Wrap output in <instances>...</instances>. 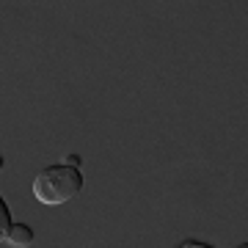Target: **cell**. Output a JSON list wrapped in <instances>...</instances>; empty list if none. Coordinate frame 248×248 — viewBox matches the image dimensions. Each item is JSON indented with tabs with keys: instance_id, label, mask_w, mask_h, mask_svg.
Returning <instances> with one entry per match:
<instances>
[{
	"instance_id": "obj_1",
	"label": "cell",
	"mask_w": 248,
	"mask_h": 248,
	"mask_svg": "<svg viewBox=\"0 0 248 248\" xmlns=\"http://www.w3.org/2000/svg\"><path fill=\"white\" fill-rule=\"evenodd\" d=\"M83 190V174L75 166H66V163H55V166H47L33 177V196L36 202L50 204V207H58V204H66L69 199Z\"/></svg>"
},
{
	"instance_id": "obj_2",
	"label": "cell",
	"mask_w": 248,
	"mask_h": 248,
	"mask_svg": "<svg viewBox=\"0 0 248 248\" xmlns=\"http://www.w3.org/2000/svg\"><path fill=\"white\" fill-rule=\"evenodd\" d=\"M33 237L36 234L28 223H11V232H9V237H6V243L11 248H28L33 243Z\"/></svg>"
},
{
	"instance_id": "obj_3",
	"label": "cell",
	"mask_w": 248,
	"mask_h": 248,
	"mask_svg": "<svg viewBox=\"0 0 248 248\" xmlns=\"http://www.w3.org/2000/svg\"><path fill=\"white\" fill-rule=\"evenodd\" d=\"M11 210H9V204H6V199L0 196V243H6V237H9V232H11Z\"/></svg>"
},
{
	"instance_id": "obj_4",
	"label": "cell",
	"mask_w": 248,
	"mask_h": 248,
	"mask_svg": "<svg viewBox=\"0 0 248 248\" xmlns=\"http://www.w3.org/2000/svg\"><path fill=\"white\" fill-rule=\"evenodd\" d=\"M179 248H215V246H210V243H202V240H185Z\"/></svg>"
},
{
	"instance_id": "obj_5",
	"label": "cell",
	"mask_w": 248,
	"mask_h": 248,
	"mask_svg": "<svg viewBox=\"0 0 248 248\" xmlns=\"http://www.w3.org/2000/svg\"><path fill=\"white\" fill-rule=\"evenodd\" d=\"M63 163H66V166H75V169H78V166H80V157H78V155H69V157L63 160Z\"/></svg>"
},
{
	"instance_id": "obj_6",
	"label": "cell",
	"mask_w": 248,
	"mask_h": 248,
	"mask_svg": "<svg viewBox=\"0 0 248 248\" xmlns=\"http://www.w3.org/2000/svg\"><path fill=\"white\" fill-rule=\"evenodd\" d=\"M3 166H6V160H3V155H0V171H3Z\"/></svg>"
},
{
	"instance_id": "obj_7",
	"label": "cell",
	"mask_w": 248,
	"mask_h": 248,
	"mask_svg": "<svg viewBox=\"0 0 248 248\" xmlns=\"http://www.w3.org/2000/svg\"><path fill=\"white\" fill-rule=\"evenodd\" d=\"M234 248H248V243H243V246H234Z\"/></svg>"
}]
</instances>
